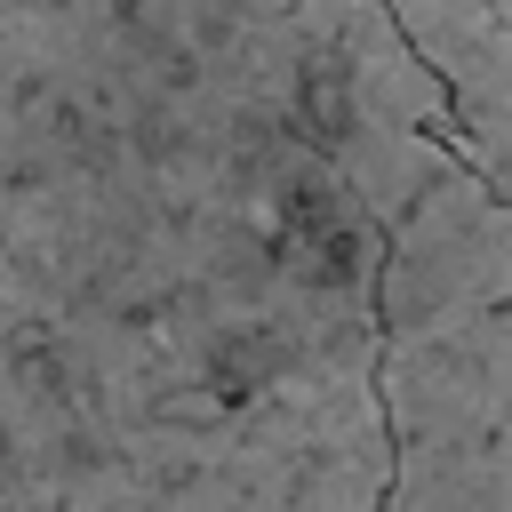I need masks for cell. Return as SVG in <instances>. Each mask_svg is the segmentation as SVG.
Returning a JSON list of instances; mask_svg holds the SVG:
<instances>
[{"mask_svg":"<svg viewBox=\"0 0 512 512\" xmlns=\"http://www.w3.org/2000/svg\"><path fill=\"white\" fill-rule=\"evenodd\" d=\"M448 104L456 160L512 208V16L496 0H376Z\"/></svg>","mask_w":512,"mask_h":512,"instance_id":"3","label":"cell"},{"mask_svg":"<svg viewBox=\"0 0 512 512\" xmlns=\"http://www.w3.org/2000/svg\"><path fill=\"white\" fill-rule=\"evenodd\" d=\"M448 160L376 0H0V512H376V256Z\"/></svg>","mask_w":512,"mask_h":512,"instance_id":"1","label":"cell"},{"mask_svg":"<svg viewBox=\"0 0 512 512\" xmlns=\"http://www.w3.org/2000/svg\"><path fill=\"white\" fill-rule=\"evenodd\" d=\"M376 512H512V208L448 160L376 256Z\"/></svg>","mask_w":512,"mask_h":512,"instance_id":"2","label":"cell"}]
</instances>
